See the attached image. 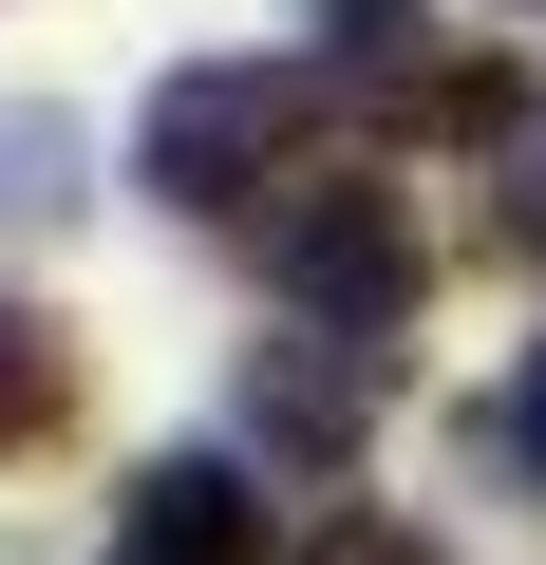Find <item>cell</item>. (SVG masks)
<instances>
[{
	"instance_id": "ba28073f",
	"label": "cell",
	"mask_w": 546,
	"mask_h": 565,
	"mask_svg": "<svg viewBox=\"0 0 546 565\" xmlns=\"http://www.w3.org/2000/svg\"><path fill=\"white\" fill-rule=\"evenodd\" d=\"M490 226H508V264H546V132L508 151V207H490Z\"/></svg>"
},
{
	"instance_id": "5b68a950",
	"label": "cell",
	"mask_w": 546,
	"mask_h": 565,
	"mask_svg": "<svg viewBox=\"0 0 546 565\" xmlns=\"http://www.w3.org/2000/svg\"><path fill=\"white\" fill-rule=\"evenodd\" d=\"M76 207V132L57 114H0V226H57Z\"/></svg>"
},
{
	"instance_id": "6da1fadb",
	"label": "cell",
	"mask_w": 546,
	"mask_h": 565,
	"mask_svg": "<svg viewBox=\"0 0 546 565\" xmlns=\"http://www.w3.org/2000/svg\"><path fill=\"white\" fill-rule=\"evenodd\" d=\"M302 151V76L283 57H189L170 95H151V132H132V170L189 207V226H226V207H264V170Z\"/></svg>"
},
{
	"instance_id": "9c48e42d",
	"label": "cell",
	"mask_w": 546,
	"mask_h": 565,
	"mask_svg": "<svg viewBox=\"0 0 546 565\" xmlns=\"http://www.w3.org/2000/svg\"><path fill=\"white\" fill-rule=\"evenodd\" d=\"M490 452H508V471H546V359H527V377L490 396Z\"/></svg>"
},
{
	"instance_id": "52a82bcc",
	"label": "cell",
	"mask_w": 546,
	"mask_h": 565,
	"mask_svg": "<svg viewBox=\"0 0 546 565\" xmlns=\"http://www.w3.org/2000/svg\"><path fill=\"white\" fill-rule=\"evenodd\" d=\"M283 565H452V546H433V527H396V509H321Z\"/></svg>"
},
{
	"instance_id": "8992f818",
	"label": "cell",
	"mask_w": 546,
	"mask_h": 565,
	"mask_svg": "<svg viewBox=\"0 0 546 565\" xmlns=\"http://www.w3.org/2000/svg\"><path fill=\"white\" fill-rule=\"evenodd\" d=\"M20 434H57V321L0 302V452H20Z\"/></svg>"
},
{
	"instance_id": "277c9868",
	"label": "cell",
	"mask_w": 546,
	"mask_h": 565,
	"mask_svg": "<svg viewBox=\"0 0 546 565\" xmlns=\"http://www.w3.org/2000/svg\"><path fill=\"white\" fill-rule=\"evenodd\" d=\"M358 415H377V340H321V321H302V340H264V359H245V434H264V452L340 471Z\"/></svg>"
},
{
	"instance_id": "7a4b0ae2",
	"label": "cell",
	"mask_w": 546,
	"mask_h": 565,
	"mask_svg": "<svg viewBox=\"0 0 546 565\" xmlns=\"http://www.w3.org/2000/svg\"><path fill=\"white\" fill-rule=\"evenodd\" d=\"M283 282H302L321 340H396L415 282H433V245H415L396 189H302V207H283Z\"/></svg>"
},
{
	"instance_id": "3957f363",
	"label": "cell",
	"mask_w": 546,
	"mask_h": 565,
	"mask_svg": "<svg viewBox=\"0 0 546 565\" xmlns=\"http://www.w3.org/2000/svg\"><path fill=\"white\" fill-rule=\"evenodd\" d=\"M114 565H264V490L226 452H151L114 490Z\"/></svg>"
}]
</instances>
